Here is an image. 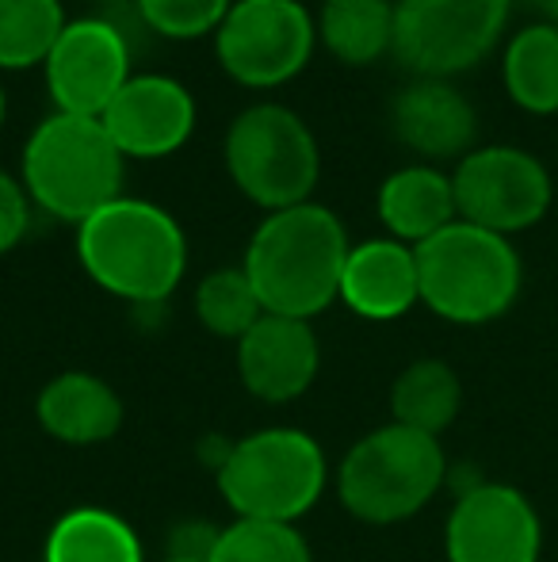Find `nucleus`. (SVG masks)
<instances>
[{"instance_id": "1", "label": "nucleus", "mask_w": 558, "mask_h": 562, "mask_svg": "<svg viewBox=\"0 0 558 562\" xmlns=\"http://www.w3.org/2000/svg\"><path fill=\"white\" fill-rule=\"evenodd\" d=\"M349 249L341 218L310 200L264 215L249 237L241 268L253 280L264 311L310 322L341 299Z\"/></svg>"}, {"instance_id": "2", "label": "nucleus", "mask_w": 558, "mask_h": 562, "mask_svg": "<svg viewBox=\"0 0 558 562\" xmlns=\"http://www.w3.org/2000/svg\"><path fill=\"white\" fill-rule=\"evenodd\" d=\"M77 260L100 291L135 306H157L184 280L187 237L164 207L119 195L77 226Z\"/></svg>"}, {"instance_id": "3", "label": "nucleus", "mask_w": 558, "mask_h": 562, "mask_svg": "<svg viewBox=\"0 0 558 562\" xmlns=\"http://www.w3.org/2000/svg\"><path fill=\"white\" fill-rule=\"evenodd\" d=\"M418 252L421 303L452 326H486L513 311L524 288V265L513 237L455 218Z\"/></svg>"}, {"instance_id": "4", "label": "nucleus", "mask_w": 558, "mask_h": 562, "mask_svg": "<svg viewBox=\"0 0 558 562\" xmlns=\"http://www.w3.org/2000/svg\"><path fill=\"white\" fill-rule=\"evenodd\" d=\"M127 157L115 149L100 119L46 115L31 131L20 157V180L31 195V207L50 218L81 226L100 207L123 195Z\"/></svg>"}, {"instance_id": "5", "label": "nucleus", "mask_w": 558, "mask_h": 562, "mask_svg": "<svg viewBox=\"0 0 558 562\" xmlns=\"http://www.w3.org/2000/svg\"><path fill=\"white\" fill-rule=\"evenodd\" d=\"M447 479L440 437L390 422L344 451L337 497L364 525H402L418 517Z\"/></svg>"}, {"instance_id": "6", "label": "nucleus", "mask_w": 558, "mask_h": 562, "mask_svg": "<svg viewBox=\"0 0 558 562\" xmlns=\"http://www.w3.org/2000/svg\"><path fill=\"white\" fill-rule=\"evenodd\" d=\"M329 463L303 429H261L241 437L218 463V494L238 520L295 525L321 502Z\"/></svg>"}, {"instance_id": "7", "label": "nucleus", "mask_w": 558, "mask_h": 562, "mask_svg": "<svg viewBox=\"0 0 558 562\" xmlns=\"http://www.w3.org/2000/svg\"><path fill=\"white\" fill-rule=\"evenodd\" d=\"M223 161L234 188L269 215L310 203L321 177L318 138L287 104L246 108L226 131Z\"/></svg>"}, {"instance_id": "8", "label": "nucleus", "mask_w": 558, "mask_h": 562, "mask_svg": "<svg viewBox=\"0 0 558 562\" xmlns=\"http://www.w3.org/2000/svg\"><path fill=\"white\" fill-rule=\"evenodd\" d=\"M513 0H395V58L413 77L452 81L498 50Z\"/></svg>"}, {"instance_id": "9", "label": "nucleus", "mask_w": 558, "mask_h": 562, "mask_svg": "<svg viewBox=\"0 0 558 562\" xmlns=\"http://www.w3.org/2000/svg\"><path fill=\"white\" fill-rule=\"evenodd\" d=\"M318 20L303 0H234L215 31V58L241 89H280L314 58Z\"/></svg>"}, {"instance_id": "10", "label": "nucleus", "mask_w": 558, "mask_h": 562, "mask_svg": "<svg viewBox=\"0 0 558 562\" xmlns=\"http://www.w3.org/2000/svg\"><path fill=\"white\" fill-rule=\"evenodd\" d=\"M455 211L463 223L513 237L544 223L555 184L547 165L521 146H475L452 172Z\"/></svg>"}, {"instance_id": "11", "label": "nucleus", "mask_w": 558, "mask_h": 562, "mask_svg": "<svg viewBox=\"0 0 558 562\" xmlns=\"http://www.w3.org/2000/svg\"><path fill=\"white\" fill-rule=\"evenodd\" d=\"M130 31L119 27L112 15H84L69 20L54 50L43 61L46 92L54 112L100 119L119 89L130 81Z\"/></svg>"}, {"instance_id": "12", "label": "nucleus", "mask_w": 558, "mask_h": 562, "mask_svg": "<svg viewBox=\"0 0 558 562\" xmlns=\"http://www.w3.org/2000/svg\"><path fill=\"white\" fill-rule=\"evenodd\" d=\"M444 555L447 562H539L544 520L524 490L475 482L447 513Z\"/></svg>"}, {"instance_id": "13", "label": "nucleus", "mask_w": 558, "mask_h": 562, "mask_svg": "<svg viewBox=\"0 0 558 562\" xmlns=\"http://www.w3.org/2000/svg\"><path fill=\"white\" fill-rule=\"evenodd\" d=\"M195 97L164 74H135L100 115L107 138L127 161H161L195 134Z\"/></svg>"}, {"instance_id": "14", "label": "nucleus", "mask_w": 558, "mask_h": 562, "mask_svg": "<svg viewBox=\"0 0 558 562\" xmlns=\"http://www.w3.org/2000/svg\"><path fill=\"white\" fill-rule=\"evenodd\" d=\"M321 368L318 334L310 322L264 314L246 337L238 340V375L253 398L283 406L303 398Z\"/></svg>"}, {"instance_id": "15", "label": "nucleus", "mask_w": 558, "mask_h": 562, "mask_svg": "<svg viewBox=\"0 0 558 562\" xmlns=\"http://www.w3.org/2000/svg\"><path fill=\"white\" fill-rule=\"evenodd\" d=\"M390 131L406 149L432 161H455L475 149L478 138V112L463 89L452 81H432V77H413L410 85L395 92L390 100Z\"/></svg>"}, {"instance_id": "16", "label": "nucleus", "mask_w": 558, "mask_h": 562, "mask_svg": "<svg viewBox=\"0 0 558 562\" xmlns=\"http://www.w3.org/2000/svg\"><path fill=\"white\" fill-rule=\"evenodd\" d=\"M341 303L364 322H398L421 303L418 252L395 237H372L349 249Z\"/></svg>"}, {"instance_id": "17", "label": "nucleus", "mask_w": 558, "mask_h": 562, "mask_svg": "<svg viewBox=\"0 0 558 562\" xmlns=\"http://www.w3.org/2000/svg\"><path fill=\"white\" fill-rule=\"evenodd\" d=\"M35 414L43 432L58 445L92 448L107 445L119 432L123 398L107 379L92 375V371H66L38 391Z\"/></svg>"}, {"instance_id": "18", "label": "nucleus", "mask_w": 558, "mask_h": 562, "mask_svg": "<svg viewBox=\"0 0 558 562\" xmlns=\"http://www.w3.org/2000/svg\"><path fill=\"white\" fill-rule=\"evenodd\" d=\"M375 211H379V223L387 229V237L406 245L429 241L432 234H440V229L459 218L452 177L424 161L390 172L379 184Z\"/></svg>"}, {"instance_id": "19", "label": "nucleus", "mask_w": 558, "mask_h": 562, "mask_svg": "<svg viewBox=\"0 0 558 562\" xmlns=\"http://www.w3.org/2000/svg\"><path fill=\"white\" fill-rule=\"evenodd\" d=\"M501 85L528 115H558V27L524 23L501 50Z\"/></svg>"}, {"instance_id": "20", "label": "nucleus", "mask_w": 558, "mask_h": 562, "mask_svg": "<svg viewBox=\"0 0 558 562\" xmlns=\"http://www.w3.org/2000/svg\"><path fill=\"white\" fill-rule=\"evenodd\" d=\"M318 43L344 66H375L395 50V0H321Z\"/></svg>"}, {"instance_id": "21", "label": "nucleus", "mask_w": 558, "mask_h": 562, "mask_svg": "<svg viewBox=\"0 0 558 562\" xmlns=\"http://www.w3.org/2000/svg\"><path fill=\"white\" fill-rule=\"evenodd\" d=\"M46 562H146L138 532L112 509L81 505L54 520L46 536Z\"/></svg>"}, {"instance_id": "22", "label": "nucleus", "mask_w": 558, "mask_h": 562, "mask_svg": "<svg viewBox=\"0 0 558 562\" xmlns=\"http://www.w3.org/2000/svg\"><path fill=\"white\" fill-rule=\"evenodd\" d=\"M459 409H463L459 375H455L452 363L432 360V356L402 368V375L390 386V422L406 425V429L440 437L444 429H452Z\"/></svg>"}, {"instance_id": "23", "label": "nucleus", "mask_w": 558, "mask_h": 562, "mask_svg": "<svg viewBox=\"0 0 558 562\" xmlns=\"http://www.w3.org/2000/svg\"><path fill=\"white\" fill-rule=\"evenodd\" d=\"M61 0H0V69H35L66 31Z\"/></svg>"}, {"instance_id": "24", "label": "nucleus", "mask_w": 558, "mask_h": 562, "mask_svg": "<svg viewBox=\"0 0 558 562\" xmlns=\"http://www.w3.org/2000/svg\"><path fill=\"white\" fill-rule=\"evenodd\" d=\"M264 303L257 295L253 280L246 276V268H215L210 276H203L195 288V318L207 334L241 340L257 322L264 318Z\"/></svg>"}, {"instance_id": "25", "label": "nucleus", "mask_w": 558, "mask_h": 562, "mask_svg": "<svg viewBox=\"0 0 558 562\" xmlns=\"http://www.w3.org/2000/svg\"><path fill=\"white\" fill-rule=\"evenodd\" d=\"M207 562H314L310 543L295 525H269V520H234L207 551Z\"/></svg>"}, {"instance_id": "26", "label": "nucleus", "mask_w": 558, "mask_h": 562, "mask_svg": "<svg viewBox=\"0 0 558 562\" xmlns=\"http://www.w3.org/2000/svg\"><path fill=\"white\" fill-rule=\"evenodd\" d=\"M130 8L149 35L192 43V38H207L223 27L234 0H130Z\"/></svg>"}, {"instance_id": "27", "label": "nucleus", "mask_w": 558, "mask_h": 562, "mask_svg": "<svg viewBox=\"0 0 558 562\" xmlns=\"http://www.w3.org/2000/svg\"><path fill=\"white\" fill-rule=\"evenodd\" d=\"M31 229V195L20 177L0 169V257L12 252Z\"/></svg>"}, {"instance_id": "28", "label": "nucleus", "mask_w": 558, "mask_h": 562, "mask_svg": "<svg viewBox=\"0 0 558 562\" xmlns=\"http://www.w3.org/2000/svg\"><path fill=\"white\" fill-rule=\"evenodd\" d=\"M513 4L528 8L539 23H555L558 27V0H513Z\"/></svg>"}, {"instance_id": "29", "label": "nucleus", "mask_w": 558, "mask_h": 562, "mask_svg": "<svg viewBox=\"0 0 558 562\" xmlns=\"http://www.w3.org/2000/svg\"><path fill=\"white\" fill-rule=\"evenodd\" d=\"M161 562H207V559H200V555H176V551H172V555L161 559Z\"/></svg>"}, {"instance_id": "30", "label": "nucleus", "mask_w": 558, "mask_h": 562, "mask_svg": "<svg viewBox=\"0 0 558 562\" xmlns=\"http://www.w3.org/2000/svg\"><path fill=\"white\" fill-rule=\"evenodd\" d=\"M4 115H8V97H4V85H0V126H4Z\"/></svg>"}, {"instance_id": "31", "label": "nucleus", "mask_w": 558, "mask_h": 562, "mask_svg": "<svg viewBox=\"0 0 558 562\" xmlns=\"http://www.w3.org/2000/svg\"><path fill=\"white\" fill-rule=\"evenodd\" d=\"M92 4H112L115 8V4H130V0H92Z\"/></svg>"}]
</instances>
